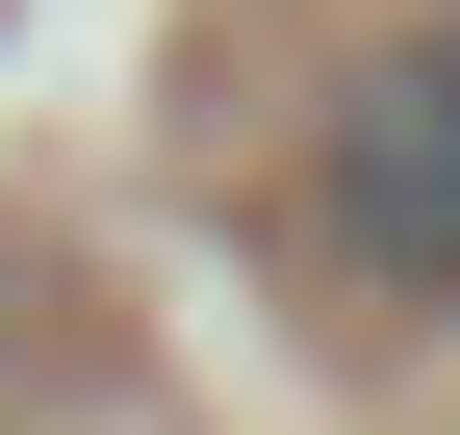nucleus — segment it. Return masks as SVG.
<instances>
[{
  "label": "nucleus",
  "instance_id": "f257e3e1",
  "mask_svg": "<svg viewBox=\"0 0 460 435\" xmlns=\"http://www.w3.org/2000/svg\"><path fill=\"white\" fill-rule=\"evenodd\" d=\"M307 256L358 307H460V0L384 26L358 77L307 102Z\"/></svg>",
  "mask_w": 460,
  "mask_h": 435
},
{
  "label": "nucleus",
  "instance_id": "f03ea898",
  "mask_svg": "<svg viewBox=\"0 0 460 435\" xmlns=\"http://www.w3.org/2000/svg\"><path fill=\"white\" fill-rule=\"evenodd\" d=\"M0 359H26V256H0Z\"/></svg>",
  "mask_w": 460,
  "mask_h": 435
}]
</instances>
